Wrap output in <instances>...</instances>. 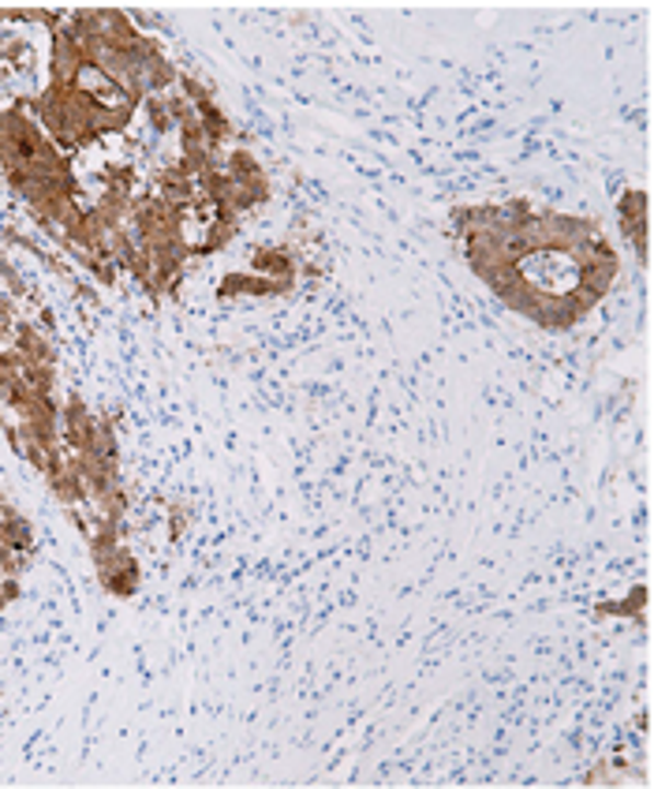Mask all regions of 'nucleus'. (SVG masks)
Here are the masks:
<instances>
[{
	"instance_id": "obj_1",
	"label": "nucleus",
	"mask_w": 654,
	"mask_h": 789,
	"mask_svg": "<svg viewBox=\"0 0 654 789\" xmlns=\"http://www.w3.org/2000/svg\"><path fill=\"white\" fill-rule=\"evenodd\" d=\"M97 573H102V584L108 587L113 595H131L135 587H139V565H135V558L127 554L124 547L108 550V554L94 558Z\"/></svg>"
},
{
	"instance_id": "obj_2",
	"label": "nucleus",
	"mask_w": 654,
	"mask_h": 789,
	"mask_svg": "<svg viewBox=\"0 0 654 789\" xmlns=\"http://www.w3.org/2000/svg\"><path fill=\"white\" fill-rule=\"evenodd\" d=\"M254 270H259L262 277L292 281V274H296V259L288 255V251H280V248H262V251H254Z\"/></svg>"
}]
</instances>
